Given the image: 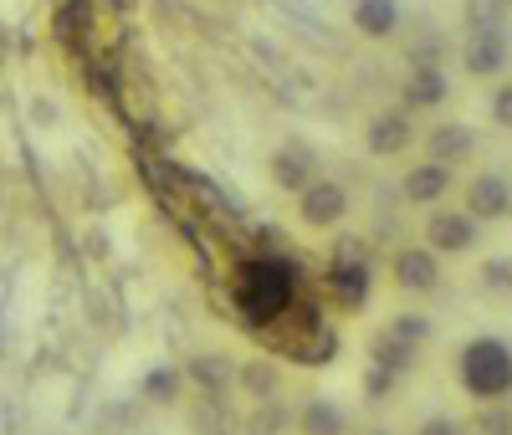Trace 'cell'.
<instances>
[{
    "mask_svg": "<svg viewBox=\"0 0 512 435\" xmlns=\"http://www.w3.org/2000/svg\"><path fill=\"white\" fill-rule=\"evenodd\" d=\"M226 297H231L236 323L256 338L272 323H282L297 302L308 297V272H303V261L287 256V251H251L231 267V292Z\"/></svg>",
    "mask_w": 512,
    "mask_h": 435,
    "instance_id": "6da1fadb",
    "label": "cell"
},
{
    "mask_svg": "<svg viewBox=\"0 0 512 435\" xmlns=\"http://www.w3.org/2000/svg\"><path fill=\"white\" fill-rule=\"evenodd\" d=\"M256 343L272 348V354L287 359L292 369H328V364H338V354H344V338H338V328L318 313L313 297H303V302H297L282 323H272L267 333H256Z\"/></svg>",
    "mask_w": 512,
    "mask_h": 435,
    "instance_id": "7a4b0ae2",
    "label": "cell"
},
{
    "mask_svg": "<svg viewBox=\"0 0 512 435\" xmlns=\"http://www.w3.org/2000/svg\"><path fill=\"white\" fill-rule=\"evenodd\" d=\"M456 389L472 405L512 400V343L497 333H477L456 348Z\"/></svg>",
    "mask_w": 512,
    "mask_h": 435,
    "instance_id": "3957f363",
    "label": "cell"
},
{
    "mask_svg": "<svg viewBox=\"0 0 512 435\" xmlns=\"http://www.w3.org/2000/svg\"><path fill=\"white\" fill-rule=\"evenodd\" d=\"M328 302L344 318H359L374 297V246L354 231H338L328 246V272H323Z\"/></svg>",
    "mask_w": 512,
    "mask_h": 435,
    "instance_id": "277c9868",
    "label": "cell"
},
{
    "mask_svg": "<svg viewBox=\"0 0 512 435\" xmlns=\"http://www.w3.org/2000/svg\"><path fill=\"white\" fill-rule=\"evenodd\" d=\"M461 67H466V77H482V82H492L512 67V31L502 26V11L492 6V0L472 6V16H466Z\"/></svg>",
    "mask_w": 512,
    "mask_h": 435,
    "instance_id": "5b68a950",
    "label": "cell"
},
{
    "mask_svg": "<svg viewBox=\"0 0 512 435\" xmlns=\"http://www.w3.org/2000/svg\"><path fill=\"white\" fill-rule=\"evenodd\" d=\"M420 241L431 246L441 261H456V256H472L482 246V221L472 210H461V205H436L431 215H425V226H420Z\"/></svg>",
    "mask_w": 512,
    "mask_h": 435,
    "instance_id": "8992f818",
    "label": "cell"
},
{
    "mask_svg": "<svg viewBox=\"0 0 512 435\" xmlns=\"http://www.w3.org/2000/svg\"><path fill=\"white\" fill-rule=\"evenodd\" d=\"M349 210H354V200H349V190L338 185V180H328V174H313V180L297 190V221H303L308 231H338L349 221Z\"/></svg>",
    "mask_w": 512,
    "mask_h": 435,
    "instance_id": "52a82bcc",
    "label": "cell"
},
{
    "mask_svg": "<svg viewBox=\"0 0 512 435\" xmlns=\"http://www.w3.org/2000/svg\"><path fill=\"white\" fill-rule=\"evenodd\" d=\"M390 282L405 292V297H431V292H441V282H446V261L431 251V246H400L395 256H390Z\"/></svg>",
    "mask_w": 512,
    "mask_h": 435,
    "instance_id": "ba28073f",
    "label": "cell"
},
{
    "mask_svg": "<svg viewBox=\"0 0 512 435\" xmlns=\"http://www.w3.org/2000/svg\"><path fill=\"white\" fill-rule=\"evenodd\" d=\"M415 144H420V128H415V113L410 108H379L364 123V149L374 159H405Z\"/></svg>",
    "mask_w": 512,
    "mask_h": 435,
    "instance_id": "9c48e42d",
    "label": "cell"
},
{
    "mask_svg": "<svg viewBox=\"0 0 512 435\" xmlns=\"http://www.w3.org/2000/svg\"><path fill=\"white\" fill-rule=\"evenodd\" d=\"M451 190H461V185H456V164H441V159H415V164L405 169V180H400L405 205H420V210L446 205Z\"/></svg>",
    "mask_w": 512,
    "mask_h": 435,
    "instance_id": "30bf717a",
    "label": "cell"
},
{
    "mask_svg": "<svg viewBox=\"0 0 512 435\" xmlns=\"http://www.w3.org/2000/svg\"><path fill=\"white\" fill-rule=\"evenodd\" d=\"M461 210H472L482 226H497V221H512V180L497 169H482L461 185Z\"/></svg>",
    "mask_w": 512,
    "mask_h": 435,
    "instance_id": "8fae6325",
    "label": "cell"
},
{
    "mask_svg": "<svg viewBox=\"0 0 512 435\" xmlns=\"http://www.w3.org/2000/svg\"><path fill=\"white\" fill-rule=\"evenodd\" d=\"M451 98V77L441 62H410L405 82H400V108L410 113H431V108H446Z\"/></svg>",
    "mask_w": 512,
    "mask_h": 435,
    "instance_id": "7c38bea8",
    "label": "cell"
},
{
    "mask_svg": "<svg viewBox=\"0 0 512 435\" xmlns=\"http://www.w3.org/2000/svg\"><path fill=\"white\" fill-rule=\"evenodd\" d=\"M415 359H420V343H410V338L395 333L390 323H384V328L374 333V343H369V369H379V374L405 379V374L415 369Z\"/></svg>",
    "mask_w": 512,
    "mask_h": 435,
    "instance_id": "4fadbf2b",
    "label": "cell"
},
{
    "mask_svg": "<svg viewBox=\"0 0 512 435\" xmlns=\"http://www.w3.org/2000/svg\"><path fill=\"white\" fill-rule=\"evenodd\" d=\"M349 26H354L364 41H390V36L405 26V11H400V0H354Z\"/></svg>",
    "mask_w": 512,
    "mask_h": 435,
    "instance_id": "5bb4252c",
    "label": "cell"
},
{
    "mask_svg": "<svg viewBox=\"0 0 512 435\" xmlns=\"http://www.w3.org/2000/svg\"><path fill=\"white\" fill-rule=\"evenodd\" d=\"M420 144H425V159L461 164V159H472V154H477V128H472V123H436Z\"/></svg>",
    "mask_w": 512,
    "mask_h": 435,
    "instance_id": "9a60e30c",
    "label": "cell"
},
{
    "mask_svg": "<svg viewBox=\"0 0 512 435\" xmlns=\"http://www.w3.org/2000/svg\"><path fill=\"white\" fill-rule=\"evenodd\" d=\"M313 174H318V154L303 149V144L272 154V180H277V190H292V195H297V190L313 180Z\"/></svg>",
    "mask_w": 512,
    "mask_h": 435,
    "instance_id": "2e32d148",
    "label": "cell"
},
{
    "mask_svg": "<svg viewBox=\"0 0 512 435\" xmlns=\"http://www.w3.org/2000/svg\"><path fill=\"white\" fill-rule=\"evenodd\" d=\"M297 435H349V410L328 395H313L297 415Z\"/></svg>",
    "mask_w": 512,
    "mask_h": 435,
    "instance_id": "e0dca14e",
    "label": "cell"
},
{
    "mask_svg": "<svg viewBox=\"0 0 512 435\" xmlns=\"http://www.w3.org/2000/svg\"><path fill=\"white\" fill-rule=\"evenodd\" d=\"M139 395L149 405H175L185 395V369L180 364H154L144 379H139Z\"/></svg>",
    "mask_w": 512,
    "mask_h": 435,
    "instance_id": "ac0fdd59",
    "label": "cell"
},
{
    "mask_svg": "<svg viewBox=\"0 0 512 435\" xmlns=\"http://www.w3.org/2000/svg\"><path fill=\"white\" fill-rule=\"evenodd\" d=\"M185 379L200 384L205 395H226L231 379H236V364H226V359H216V354H200V359L185 364Z\"/></svg>",
    "mask_w": 512,
    "mask_h": 435,
    "instance_id": "d6986e66",
    "label": "cell"
},
{
    "mask_svg": "<svg viewBox=\"0 0 512 435\" xmlns=\"http://www.w3.org/2000/svg\"><path fill=\"white\" fill-rule=\"evenodd\" d=\"M487 118H492V128L512 134V77H502V82L492 87V98H487Z\"/></svg>",
    "mask_w": 512,
    "mask_h": 435,
    "instance_id": "ffe728a7",
    "label": "cell"
},
{
    "mask_svg": "<svg viewBox=\"0 0 512 435\" xmlns=\"http://www.w3.org/2000/svg\"><path fill=\"white\" fill-rule=\"evenodd\" d=\"M477 282H482V292H492V297L512 292V261H507V256H497V261H482Z\"/></svg>",
    "mask_w": 512,
    "mask_h": 435,
    "instance_id": "44dd1931",
    "label": "cell"
},
{
    "mask_svg": "<svg viewBox=\"0 0 512 435\" xmlns=\"http://www.w3.org/2000/svg\"><path fill=\"white\" fill-rule=\"evenodd\" d=\"M236 379H241V389H262V395H256V400H272L277 395V374L272 369H236Z\"/></svg>",
    "mask_w": 512,
    "mask_h": 435,
    "instance_id": "7402d4cb",
    "label": "cell"
},
{
    "mask_svg": "<svg viewBox=\"0 0 512 435\" xmlns=\"http://www.w3.org/2000/svg\"><path fill=\"white\" fill-rule=\"evenodd\" d=\"M415 435H461V425H456L451 415H431V420H425Z\"/></svg>",
    "mask_w": 512,
    "mask_h": 435,
    "instance_id": "603a6c76",
    "label": "cell"
},
{
    "mask_svg": "<svg viewBox=\"0 0 512 435\" xmlns=\"http://www.w3.org/2000/svg\"><path fill=\"white\" fill-rule=\"evenodd\" d=\"M492 6H497V11H512V0H492Z\"/></svg>",
    "mask_w": 512,
    "mask_h": 435,
    "instance_id": "cb8c5ba5",
    "label": "cell"
},
{
    "mask_svg": "<svg viewBox=\"0 0 512 435\" xmlns=\"http://www.w3.org/2000/svg\"><path fill=\"white\" fill-rule=\"evenodd\" d=\"M369 435H384V430H369Z\"/></svg>",
    "mask_w": 512,
    "mask_h": 435,
    "instance_id": "d4e9b609",
    "label": "cell"
}]
</instances>
